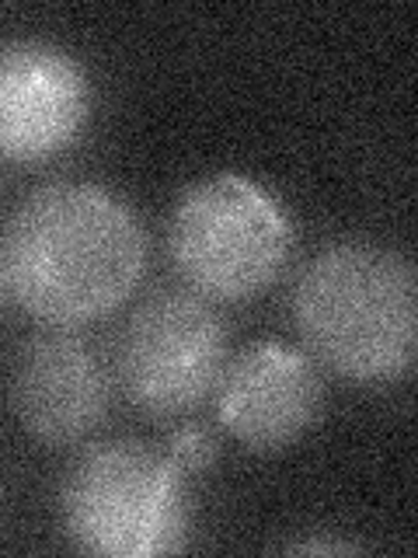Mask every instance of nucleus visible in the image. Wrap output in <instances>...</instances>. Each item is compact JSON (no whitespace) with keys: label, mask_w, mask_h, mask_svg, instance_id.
<instances>
[{"label":"nucleus","mask_w":418,"mask_h":558,"mask_svg":"<svg viewBox=\"0 0 418 558\" xmlns=\"http://www.w3.org/2000/svg\"><path fill=\"white\" fill-rule=\"evenodd\" d=\"M91 116V77L42 39L0 43V161L35 165L63 154Z\"/></svg>","instance_id":"423d86ee"},{"label":"nucleus","mask_w":418,"mask_h":558,"mask_svg":"<svg viewBox=\"0 0 418 558\" xmlns=\"http://www.w3.org/2000/svg\"><path fill=\"white\" fill-rule=\"evenodd\" d=\"M4 296H8V290H4V276H0V307H4Z\"/></svg>","instance_id":"9b49d317"},{"label":"nucleus","mask_w":418,"mask_h":558,"mask_svg":"<svg viewBox=\"0 0 418 558\" xmlns=\"http://www.w3.org/2000/svg\"><path fill=\"white\" fill-rule=\"evenodd\" d=\"M147 231L115 192L49 182L22 199L0 244L11 301L46 328L109 318L147 272Z\"/></svg>","instance_id":"f257e3e1"},{"label":"nucleus","mask_w":418,"mask_h":558,"mask_svg":"<svg viewBox=\"0 0 418 558\" xmlns=\"http://www.w3.org/2000/svg\"><path fill=\"white\" fill-rule=\"evenodd\" d=\"M283 551L286 555H359L362 545L342 541V537H307V541H296V545H286Z\"/></svg>","instance_id":"9d476101"},{"label":"nucleus","mask_w":418,"mask_h":558,"mask_svg":"<svg viewBox=\"0 0 418 558\" xmlns=\"http://www.w3.org/2000/svg\"><path fill=\"white\" fill-rule=\"evenodd\" d=\"M60 517L70 545L84 555L153 558L185 551V471L150 444H95L66 471Z\"/></svg>","instance_id":"7ed1b4c3"},{"label":"nucleus","mask_w":418,"mask_h":558,"mask_svg":"<svg viewBox=\"0 0 418 558\" xmlns=\"http://www.w3.org/2000/svg\"><path fill=\"white\" fill-rule=\"evenodd\" d=\"M231 360L223 314L196 290H157L119 331V388L150 418L196 412Z\"/></svg>","instance_id":"39448f33"},{"label":"nucleus","mask_w":418,"mask_h":558,"mask_svg":"<svg viewBox=\"0 0 418 558\" xmlns=\"http://www.w3.org/2000/svg\"><path fill=\"white\" fill-rule=\"evenodd\" d=\"M217 412L237 444L275 453L318 423L324 388L314 363L283 342H255L226 360L217 384Z\"/></svg>","instance_id":"6e6552de"},{"label":"nucleus","mask_w":418,"mask_h":558,"mask_svg":"<svg viewBox=\"0 0 418 558\" xmlns=\"http://www.w3.org/2000/svg\"><path fill=\"white\" fill-rule=\"evenodd\" d=\"M168 458L182 471H188V475H199V471H206L217 461V440L202 426H182L171 436Z\"/></svg>","instance_id":"1a4fd4ad"},{"label":"nucleus","mask_w":418,"mask_h":558,"mask_svg":"<svg viewBox=\"0 0 418 558\" xmlns=\"http://www.w3.org/2000/svg\"><path fill=\"white\" fill-rule=\"evenodd\" d=\"M168 252L188 290L206 301H248L283 276L293 223L269 189L241 174H213L174 203Z\"/></svg>","instance_id":"20e7f679"},{"label":"nucleus","mask_w":418,"mask_h":558,"mask_svg":"<svg viewBox=\"0 0 418 558\" xmlns=\"http://www.w3.org/2000/svg\"><path fill=\"white\" fill-rule=\"evenodd\" d=\"M293 322L307 353L356 384L401 380L418 356L411 262L377 241L314 252L293 283Z\"/></svg>","instance_id":"f03ea898"},{"label":"nucleus","mask_w":418,"mask_h":558,"mask_svg":"<svg viewBox=\"0 0 418 558\" xmlns=\"http://www.w3.org/2000/svg\"><path fill=\"white\" fill-rule=\"evenodd\" d=\"M11 401L35 440L81 444L109 415L112 377L104 356L74 328H46L14 360Z\"/></svg>","instance_id":"0eeeda50"}]
</instances>
